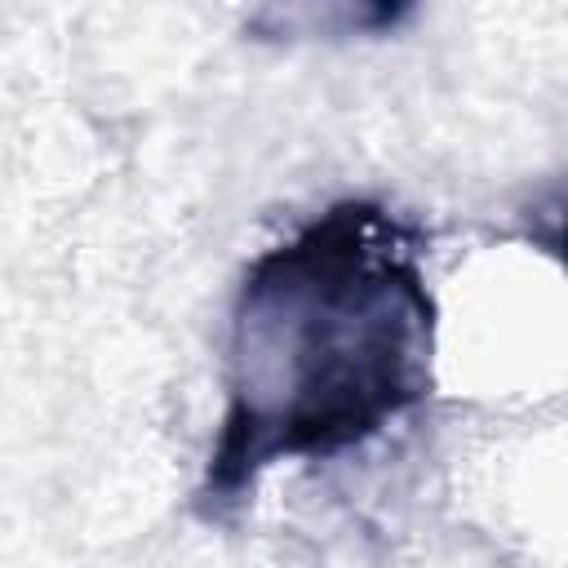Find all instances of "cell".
<instances>
[{"label": "cell", "instance_id": "1", "mask_svg": "<svg viewBox=\"0 0 568 568\" xmlns=\"http://www.w3.org/2000/svg\"><path fill=\"white\" fill-rule=\"evenodd\" d=\"M430 302L395 231L342 209L257 262L240 302V386L213 462L217 488L275 453L373 435L426 386Z\"/></svg>", "mask_w": 568, "mask_h": 568}]
</instances>
